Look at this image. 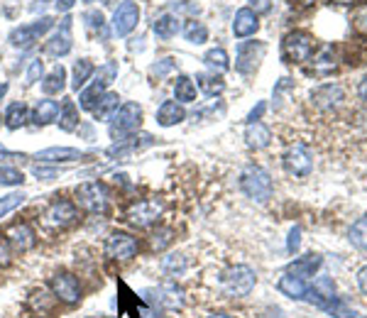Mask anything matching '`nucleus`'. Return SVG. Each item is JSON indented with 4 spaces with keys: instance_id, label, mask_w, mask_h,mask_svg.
Returning a JSON list of instances; mask_svg holds the SVG:
<instances>
[{
    "instance_id": "nucleus-8",
    "label": "nucleus",
    "mask_w": 367,
    "mask_h": 318,
    "mask_svg": "<svg viewBox=\"0 0 367 318\" xmlns=\"http://www.w3.org/2000/svg\"><path fill=\"white\" fill-rule=\"evenodd\" d=\"M142 296L147 301H152L154 306H162V309L169 311H179L184 306V289L174 282H164L159 286H152V289H145Z\"/></svg>"
},
{
    "instance_id": "nucleus-38",
    "label": "nucleus",
    "mask_w": 367,
    "mask_h": 318,
    "mask_svg": "<svg viewBox=\"0 0 367 318\" xmlns=\"http://www.w3.org/2000/svg\"><path fill=\"white\" fill-rule=\"evenodd\" d=\"M350 242L367 252V216H363L358 223H353V228H350Z\"/></svg>"
},
{
    "instance_id": "nucleus-53",
    "label": "nucleus",
    "mask_w": 367,
    "mask_h": 318,
    "mask_svg": "<svg viewBox=\"0 0 367 318\" xmlns=\"http://www.w3.org/2000/svg\"><path fill=\"white\" fill-rule=\"evenodd\" d=\"M74 3H76V0H57V8H59V10H69Z\"/></svg>"
},
{
    "instance_id": "nucleus-2",
    "label": "nucleus",
    "mask_w": 367,
    "mask_h": 318,
    "mask_svg": "<svg viewBox=\"0 0 367 318\" xmlns=\"http://www.w3.org/2000/svg\"><path fill=\"white\" fill-rule=\"evenodd\" d=\"M255 284H257V274H255V269L247 267V264H235V267L228 269L221 279L223 294L233 296V299H243V296H247L250 291L255 289Z\"/></svg>"
},
{
    "instance_id": "nucleus-22",
    "label": "nucleus",
    "mask_w": 367,
    "mask_h": 318,
    "mask_svg": "<svg viewBox=\"0 0 367 318\" xmlns=\"http://www.w3.org/2000/svg\"><path fill=\"white\" fill-rule=\"evenodd\" d=\"M83 152L74 150V147H47V150L37 152V159L40 162H76L81 159Z\"/></svg>"
},
{
    "instance_id": "nucleus-42",
    "label": "nucleus",
    "mask_w": 367,
    "mask_h": 318,
    "mask_svg": "<svg viewBox=\"0 0 367 318\" xmlns=\"http://www.w3.org/2000/svg\"><path fill=\"white\" fill-rule=\"evenodd\" d=\"M353 25L358 32H365L367 35V5H358L353 13Z\"/></svg>"
},
{
    "instance_id": "nucleus-26",
    "label": "nucleus",
    "mask_w": 367,
    "mask_h": 318,
    "mask_svg": "<svg viewBox=\"0 0 367 318\" xmlns=\"http://www.w3.org/2000/svg\"><path fill=\"white\" fill-rule=\"evenodd\" d=\"M28 120H30V110L23 100L8 105V110H5V125H8L10 130H20V127L28 125Z\"/></svg>"
},
{
    "instance_id": "nucleus-32",
    "label": "nucleus",
    "mask_w": 367,
    "mask_h": 318,
    "mask_svg": "<svg viewBox=\"0 0 367 318\" xmlns=\"http://www.w3.org/2000/svg\"><path fill=\"white\" fill-rule=\"evenodd\" d=\"M336 69V49L333 47H323L316 57H313V71L316 73H331Z\"/></svg>"
},
{
    "instance_id": "nucleus-11",
    "label": "nucleus",
    "mask_w": 367,
    "mask_h": 318,
    "mask_svg": "<svg viewBox=\"0 0 367 318\" xmlns=\"http://www.w3.org/2000/svg\"><path fill=\"white\" fill-rule=\"evenodd\" d=\"M137 237L127 235V232H110L108 240H105V254L110 259H118V262H127L137 254Z\"/></svg>"
},
{
    "instance_id": "nucleus-16",
    "label": "nucleus",
    "mask_w": 367,
    "mask_h": 318,
    "mask_svg": "<svg viewBox=\"0 0 367 318\" xmlns=\"http://www.w3.org/2000/svg\"><path fill=\"white\" fill-rule=\"evenodd\" d=\"M5 240H8V245L13 247V250L28 252L35 247L37 237L28 223H15V225H10L8 230H5Z\"/></svg>"
},
{
    "instance_id": "nucleus-34",
    "label": "nucleus",
    "mask_w": 367,
    "mask_h": 318,
    "mask_svg": "<svg viewBox=\"0 0 367 318\" xmlns=\"http://www.w3.org/2000/svg\"><path fill=\"white\" fill-rule=\"evenodd\" d=\"M174 98L179 103H194L196 100V83L189 76H179L174 81Z\"/></svg>"
},
{
    "instance_id": "nucleus-20",
    "label": "nucleus",
    "mask_w": 367,
    "mask_h": 318,
    "mask_svg": "<svg viewBox=\"0 0 367 318\" xmlns=\"http://www.w3.org/2000/svg\"><path fill=\"white\" fill-rule=\"evenodd\" d=\"M276 289H279L284 296H289V299H306L308 282H304V279H299V277H294V274H289V272H284L279 282H276Z\"/></svg>"
},
{
    "instance_id": "nucleus-57",
    "label": "nucleus",
    "mask_w": 367,
    "mask_h": 318,
    "mask_svg": "<svg viewBox=\"0 0 367 318\" xmlns=\"http://www.w3.org/2000/svg\"><path fill=\"white\" fill-rule=\"evenodd\" d=\"M83 3H93V0H83Z\"/></svg>"
},
{
    "instance_id": "nucleus-37",
    "label": "nucleus",
    "mask_w": 367,
    "mask_h": 318,
    "mask_svg": "<svg viewBox=\"0 0 367 318\" xmlns=\"http://www.w3.org/2000/svg\"><path fill=\"white\" fill-rule=\"evenodd\" d=\"M184 37L189 42H194V45H204L206 40H209V30H206L204 23H196V20H189V23L184 25Z\"/></svg>"
},
{
    "instance_id": "nucleus-28",
    "label": "nucleus",
    "mask_w": 367,
    "mask_h": 318,
    "mask_svg": "<svg viewBox=\"0 0 367 318\" xmlns=\"http://www.w3.org/2000/svg\"><path fill=\"white\" fill-rule=\"evenodd\" d=\"M57 123H59L62 130H66V132H74L78 127V108L71 98H64V103L59 108V120H57Z\"/></svg>"
},
{
    "instance_id": "nucleus-47",
    "label": "nucleus",
    "mask_w": 367,
    "mask_h": 318,
    "mask_svg": "<svg viewBox=\"0 0 367 318\" xmlns=\"http://www.w3.org/2000/svg\"><path fill=\"white\" fill-rule=\"evenodd\" d=\"M358 286H360V291H363V294L367 296V267H363L358 272Z\"/></svg>"
},
{
    "instance_id": "nucleus-54",
    "label": "nucleus",
    "mask_w": 367,
    "mask_h": 318,
    "mask_svg": "<svg viewBox=\"0 0 367 318\" xmlns=\"http://www.w3.org/2000/svg\"><path fill=\"white\" fill-rule=\"evenodd\" d=\"M5 93H8V83H5V81H0V100L5 98Z\"/></svg>"
},
{
    "instance_id": "nucleus-52",
    "label": "nucleus",
    "mask_w": 367,
    "mask_h": 318,
    "mask_svg": "<svg viewBox=\"0 0 367 318\" xmlns=\"http://www.w3.org/2000/svg\"><path fill=\"white\" fill-rule=\"evenodd\" d=\"M358 93H360V98H363L365 103H367V73H365V76H363V81H360V88H358Z\"/></svg>"
},
{
    "instance_id": "nucleus-59",
    "label": "nucleus",
    "mask_w": 367,
    "mask_h": 318,
    "mask_svg": "<svg viewBox=\"0 0 367 318\" xmlns=\"http://www.w3.org/2000/svg\"><path fill=\"white\" fill-rule=\"evenodd\" d=\"M108 318H118V316H108Z\"/></svg>"
},
{
    "instance_id": "nucleus-31",
    "label": "nucleus",
    "mask_w": 367,
    "mask_h": 318,
    "mask_svg": "<svg viewBox=\"0 0 367 318\" xmlns=\"http://www.w3.org/2000/svg\"><path fill=\"white\" fill-rule=\"evenodd\" d=\"M196 81H199V88L206 95H221L223 91H226V81H223V76H218L216 71L214 73H199Z\"/></svg>"
},
{
    "instance_id": "nucleus-35",
    "label": "nucleus",
    "mask_w": 367,
    "mask_h": 318,
    "mask_svg": "<svg viewBox=\"0 0 367 318\" xmlns=\"http://www.w3.org/2000/svg\"><path fill=\"white\" fill-rule=\"evenodd\" d=\"M204 61L209 69H214V71H228V66H231V57H228L226 49H221V47H216V49H209L204 54Z\"/></svg>"
},
{
    "instance_id": "nucleus-49",
    "label": "nucleus",
    "mask_w": 367,
    "mask_h": 318,
    "mask_svg": "<svg viewBox=\"0 0 367 318\" xmlns=\"http://www.w3.org/2000/svg\"><path fill=\"white\" fill-rule=\"evenodd\" d=\"M169 69H172V61L164 59V64H159V66H152V73H157V76H162V73H167Z\"/></svg>"
},
{
    "instance_id": "nucleus-36",
    "label": "nucleus",
    "mask_w": 367,
    "mask_h": 318,
    "mask_svg": "<svg viewBox=\"0 0 367 318\" xmlns=\"http://www.w3.org/2000/svg\"><path fill=\"white\" fill-rule=\"evenodd\" d=\"M186 267H189V264H186L184 254H167V257L162 259V269L167 277H182Z\"/></svg>"
},
{
    "instance_id": "nucleus-55",
    "label": "nucleus",
    "mask_w": 367,
    "mask_h": 318,
    "mask_svg": "<svg viewBox=\"0 0 367 318\" xmlns=\"http://www.w3.org/2000/svg\"><path fill=\"white\" fill-rule=\"evenodd\" d=\"M333 3H338V5H353V3H358V0H333Z\"/></svg>"
},
{
    "instance_id": "nucleus-29",
    "label": "nucleus",
    "mask_w": 367,
    "mask_h": 318,
    "mask_svg": "<svg viewBox=\"0 0 367 318\" xmlns=\"http://www.w3.org/2000/svg\"><path fill=\"white\" fill-rule=\"evenodd\" d=\"M64 86H66V69H64L62 64H57L49 76L45 78V83H42V91L47 95H57L64 91Z\"/></svg>"
},
{
    "instance_id": "nucleus-12",
    "label": "nucleus",
    "mask_w": 367,
    "mask_h": 318,
    "mask_svg": "<svg viewBox=\"0 0 367 318\" xmlns=\"http://www.w3.org/2000/svg\"><path fill=\"white\" fill-rule=\"evenodd\" d=\"M49 28H52V18H40V20H35L32 25H23V28L13 30V35H10V42H13V47L28 49V47L35 45V42L40 40V37L45 35V32Z\"/></svg>"
},
{
    "instance_id": "nucleus-58",
    "label": "nucleus",
    "mask_w": 367,
    "mask_h": 318,
    "mask_svg": "<svg viewBox=\"0 0 367 318\" xmlns=\"http://www.w3.org/2000/svg\"><path fill=\"white\" fill-rule=\"evenodd\" d=\"M32 318H45V316H32Z\"/></svg>"
},
{
    "instance_id": "nucleus-30",
    "label": "nucleus",
    "mask_w": 367,
    "mask_h": 318,
    "mask_svg": "<svg viewBox=\"0 0 367 318\" xmlns=\"http://www.w3.org/2000/svg\"><path fill=\"white\" fill-rule=\"evenodd\" d=\"M152 30L159 40H172V37H177V32H179V18H174V15H162V18L154 20Z\"/></svg>"
},
{
    "instance_id": "nucleus-39",
    "label": "nucleus",
    "mask_w": 367,
    "mask_h": 318,
    "mask_svg": "<svg viewBox=\"0 0 367 318\" xmlns=\"http://www.w3.org/2000/svg\"><path fill=\"white\" fill-rule=\"evenodd\" d=\"M25 199L28 196L23 194V191H15V194H8L0 199V218H5L8 213H13L15 208H20V206L25 204Z\"/></svg>"
},
{
    "instance_id": "nucleus-50",
    "label": "nucleus",
    "mask_w": 367,
    "mask_h": 318,
    "mask_svg": "<svg viewBox=\"0 0 367 318\" xmlns=\"http://www.w3.org/2000/svg\"><path fill=\"white\" fill-rule=\"evenodd\" d=\"M264 108H267V105H264V103H260V105H257V108H255V110H252V113H250V115H247V120H250V123H255V120H260V115H262V113H264Z\"/></svg>"
},
{
    "instance_id": "nucleus-4",
    "label": "nucleus",
    "mask_w": 367,
    "mask_h": 318,
    "mask_svg": "<svg viewBox=\"0 0 367 318\" xmlns=\"http://www.w3.org/2000/svg\"><path fill=\"white\" fill-rule=\"evenodd\" d=\"M76 201L86 213L103 216L105 211H108V204H110V191L105 184H100V182H88V184H81V187H78Z\"/></svg>"
},
{
    "instance_id": "nucleus-25",
    "label": "nucleus",
    "mask_w": 367,
    "mask_h": 318,
    "mask_svg": "<svg viewBox=\"0 0 367 318\" xmlns=\"http://www.w3.org/2000/svg\"><path fill=\"white\" fill-rule=\"evenodd\" d=\"M105 88H108V83L100 81V78L95 76V81L91 83V86H86L81 93H78V105H81L83 110H93L95 103L100 100V95L105 93Z\"/></svg>"
},
{
    "instance_id": "nucleus-61",
    "label": "nucleus",
    "mask_w": 367,
    "mask_h": 318,
    "mask_svg": "<svg viewBox=\"0 0 367 318\" xmlns=\"http://www.w3.org/2000/svg\"><path fill=\"white\" fill-rule=\"evenodd\" d=\"M0 150H3V147H0Z\"/></svg>"
},
{
    "instance_id": "nucleus-43",
    "label": "nucleus",
    "mask_w": 367,
    "mask_h": 318,
    "mask_svg": "<svg viewBox=\"0 0 367 318\" xmlns=\"http://www.w3.org/2000/svg\"><path fill=\"white\" fill-rule=\"evenodd\" d=\"M83 20H86L88 28H91V30H98L100 35H103V32H105V20H103V15L95 13V10H91V13L83 15Z\"/></svg>"
},
{
    "instance_id": "nucleus-24",
    "label": "nucleus",
    "mask_w": 367,
    "mask_h": 318,
    "mask_svg": "<svg viewBox=\"0 0 367 318\" xmlns=\"http://www.w3.org/2000/svg\"><path fill=\"white\" fill-rule=\"evenodd\" d=\"M57 118H59V103H57V100H49V98L40 100V103H37V108H35V115H32L35 125H40V127L54 123Z\"/></svg>"
},
{
    "instance_id": "nucleus-10",
    "label": "nucleus",
    "mask_w": 367,
    "mask_h": 318,
    "mask_svg": "<svg viewBox=\"0 0 367 318\" xmlns=\"http://www.w3.org/2000/svg\"><path fill=\"white\" fill-rule=\"evenodd\" d=\"M49 289L54 294V299L64 301V304H78L81 301V284L74 274L59 272L49 279Z\"/></svg>"
},
{
    "instance_id": "nucleus-14",
    "label": "nucleus",
    "mask_w": 367,
    "mask_h": 318,
    "mask_svg": "<svg viewBox=\"0 0 367 318\" xmlns=\"http://www.w3.org/2000/svg\"><path fill=\"white\" fill-rule=\"evenodd\" d=\"M137 23H140V8H137V3H132V0L120 3L118 10H115V15H113V32L115 35L118 37L130 35V32L137 28Z\"/></svg>"
},
{
    "instance_id": "nucleus-56",
    "label": "nucleus",
    "mask_w": 367,
    "mask_h": 318,
    "mask_svg": "<svg viewBox=\"0 0 367 318\" xmlns=\"http://www.w3.org/2000/svg\"><path fill=\"white\" fill-rule=\"evenodd\" d=\"M209 318H235V316H231V314H214V316H209Z\"/></svg>"
},
{
    "instance_id": "nucleus-9",
    "label": "nucleus",
    "mask_w": 367,
    "mask_h": 318,
    "mask_svg": "<svg viewBox=\"0 0 367 318\" xmlns=\"http://www.w3.org/2000/svg\"><path fill=\"white\" fill-rule=\"evenodd\" d=\"M281 162H284V169L291 174V177L304 179L313 172V155L306 145L289 147V150L284 152V159H281Z\"/></svg>"
},
{
    "instance_id": "nucleus-46",
    "label": "nucleus",
    "mask_w": 367,
    "mask_h": 318,
    "mask_svg": "<svg viewBox=\"0 0 367 318\" xmlns=\"http://www.w3.org/2000/svg\"><path fill=\"white\" fill-rule=\"evenodd\" d=\"M299 237H301V230H299V228H294V230L289 232V242H286V250H289V252L299 250Z\"/></svg>"
},
{
    "instance_id": "nucleus-45",
    "label": "nucleus",
    "mask_w": 367,
    "mask_h": 318,
    "mask_svg": "<svg viewBox=\"0 0 367 318\" xmlns=\"http://www.w3.org/2000/svg\"><path fill=\"white\" fill-rule=\"evenodd\" d=\"M42 73H45V64H42L40 59H35L28 69V83H37L42 78Z\"/></svg>"
},
{
    "instance_id": "nucleus-51",
    "label": "nucleus",
    "mask_w": 367,
    "mask_h": 318,
    "mask_svg": "<svg viewBox=\"0 0 367 318\" xmlns=\"http://www.w3.org/2000/svg\"><path fill=\"white\" fill-rule=\"evenodd\" d=\"M10 262V252L8 247H5V242L0 240V264H8Z\"/></svg>"
},
{
    "instance_id": "nucleus-7",
    "label": "nucleus",
    "mask_w": 367,
    "mask_h": 318,
    "mask_svg": "<svg viewBox=\"0 0 367 318\" xmlns=\"http://www.w3.org/2000/svg\"><path fill=\"white\" fill-rule=\"evenodd\" d=\"M78 218V208L71 201H52L42 213V225L49 230H64V228L74 225Z\"/></svg>"
},
{
    "instance_id": "nucleus-33",
    "label": "nucleus",
    "mask_w": 367,
    "mask_h": 318,
    "mask_svg": "<svg viewBox=\"0 0 367 318\" xmlns=\"http://www.w3.org/2000/svg\"><path fill=\"white\" fill-rule=\"evenodd\" d=\"M95 66L88 59H78L76 64H74V78H71V86L74 91H78V88H83L88 83V78L93 76Z\"/></svg>"
},
{
    "instance_id": "nucleus-48",
    "label": "nucleus",
    "mask_w": 367,
    "mask_h": 318,
    "mask_svg": "<svg viewBox=\"0 0 367 318\" xmlns=\"http://www.w3.org/2000/svg\"><path fill=\"white\" fill-rule=\"evenodd\" d=\"M0 159H3V162H15V159H25V155H18V152H5V150H0Z\"/></svg>"
},
{
    "instance_id": "nucleus-23",
    "label": "nucleus",
    "mask_w": 367,
    "mask_h": 318,
    "mask_svg": "<svg viewBox=\"0 0 367 318\" xmlns=\"http://www.w3.org/2000/svg\"><path fill=\"white\" fill-rule=\"evenodd\" d=\"M69 23L71 20H64V25H62V32H57L54 37H52L49 42H47V52H49L52 57H64V54H69L71 52V37H69Z\"/></svg>"
},
{
    "instance_id": "nucleus-1",
    "label": "nucleus",
    "mask_w": 367,
    "mask_h": 318,
    "mask_svg": "<svg viewBox=\"0 0 367 318\" xmlns=\"http://www.w3.org/2000/svg\"><path fill=\"white\" fill-rule=\"evenodd\" d=\"M240 187H243L245 194L250 196V199L260 201V204H264V201L272 199V191H274L272 177H269L267 169L260 167V164H250V167L243 169Z\"/></svg>"
},
{
    "instance_id": "nucleus-5",
    "label": "nucleus",
    "mask_w": 367,
    "mask_h": 318,
    "mask_svg": "<svg viewBox=\"0 0 367 318\" xmlns=\"http://www.w3.org/2000/svg\"><path fill=\"white\" fill-rule=\"evenodd\" d=\"M140 120H142V108L137 103H122L118 110L113 113L110 118V137L115 142L118 140H125L130 137L132 132L140 127Z\"/></svg>"
},
{
    "instance_id": "nucleus-60",
    "label": "nucleus",
    "mask_w": 367,
    "mask_h": 318,
    "mask_svg": "<svg viewBox=\"0 0 367 318\" xmlns=\"http://www.w3.org/2000/svg\"><path fill=\"white\" fill-rule=\"evenodd\" d=\"M0 125H3V120H0Z\"/></svg>"
},
{
    "instance_id": "nucleus-44",
    "label": "nucleus",
    "mask_w": 367,
    "mask_h": 318,
    "mask_svg": "<svg viewBox=\"0 0 367 318\" xmlns=\"http://www.w3.org/2000/svg\"><path fill=\"white\" fill-rule=\"evenodd\" d=\"M32 174H35L37 179H42V182H49V179L59 177V172H57L54 167H45V164H37V167L32 169Z\"/></svg>"
},
{
    "instance_id": "nucleus-13",
    "label": "nucleus",
    "mask_w": 367,
    "mask_h": 318,
    "mask_svg": "<svg viewBox=\"0 0 367 318\" xmlns=\"http://www.w3.org/2000/svg\"><path fill=\"white\" fill-rule=\"evenodd\" d=\"M264 42H243L240 47H238V57H235V69L245 76H250V73L257 69L260 59H262L264 54Z\"/></svg>"
},
{
    "instance_id": "nucleus-18",
    "label": "nucleus",
    "mask_w": 367,
    "mask_h": 318,
    "mask_svg": "<svg viewBox=\"0 0 367 318\" xmlns=\"http://www.w3.org/2000/svg\"><path fill=\"white\" fill-rule=\"evenodd\" d=\"M321 262H323V259L318 257V254H304V257L294 259V262L286 267V272L294 274V277H299V279H304V282H308V279H311L313 274L318 272Z\"/></svg>"
},
{
    "instance_id": "nucleus-21",
    "label": "nucleus",
    "mask_w": 367,
    "mask_h": 318,
    "mask_svg": "<svg viewBox=\"0 0 367 318\" xmlns=\"http://www.w3.org/2000/svg\"><path fill=\"white\" fill-rule=\"evenodd\" d=\"M260 30V23H257V15L252 13L250 8H243L235 13V20H233V32L235 37H250Z\"/></svg>"
},
{
    "instance_id": "nucleus-15",
    "label": "nucleus",
    "mask_w": 367,
    "mask_h": 318,
    "mask_svg": "<svg viewBox=\"0 0 367 318\" xmlns=\"http://www.w3.org/2000/svg\"><path fill=\"white\" fill-rule=\"evenodd\" d=\"M345 100V93L338 83H326V86H318L316 91L311 93V103L316 105L318 110L328 113V110H336L340 103Z\"/></svg>"
},
{
    "instance_id": "nucleus-27",
    "label": "nucleus",
    "mask_w": 367,
    "mask_h": 318,
    "mask_svg": "<svg viewBox=\"0 0 367 318\" xmlns=\"http://www.w3.org/2000/svg\"><path fill=\"white\" fill-rule=\"evenodd\" d=\"M118 108H120L118 93H108V91H105L103 95H100V100L95 103V108L91 110V113H93L95 120H110Z\"/></svg>"
},
{
    "instance_id": "nucleus-6",
    "label": "nucleus",
    "mask_w": 367,
    "mask_h": 318,
    "mask_svg": "<svg viewBox=\"0 0 367 318\" xmlns=\"http://www.w3.org/2000/svg\"><path fill=\"white\" fill-rule=\"evenodd\" d=\"M313 54V37L308 32H289L281 42V57L289 64H304Z\"/></svg>"
},
{
    "instance_id": "nucleus-3",
    "label": "nucleus",
    "mask_w": 367,
    "mask_h": 318,
    "mask_svg": "<svg viewBox=\"0 0 367 318\" xmlns=\"http://www.w3.org/2000/svg\"><path fill=\"white\" fill-rule=\"evenodd\" d=\"M164 213V201L162 199H140L132 201L125 211V218L135 228H150L154 225Z\"/></svg>"
},
{
    "instance_id": "nucleus-40",
    "label": "nucleus",
    "mask_w": 367,
    "mask_h": 318,
    "mask_svg": "<svg viewBox=\"0 0 367 318\" xmlns=\"http://www.w3.org/2000/svg\"><path fill=\"white\" fill-rule=\"evenodd\" d=\"M25 182L23 172L15 167H0V187H20Z\"/></svg>"
},
{
    "instance_id": "nucleus-19",
    "label": "nucleus",
    "mask_w": 367,
    "mask_h": 318,
    "mask_svg": "<svg viewBox=\"0 0 367 318\" xmlns=\"http://www.w3.org/2000/svg\"><path fill=\"white\" fill-rule=\"evenodd\" d=\"M186 118L184 113V105L179 100H164L157 110V123L162 127H172V125H179L182 120Z\"/></svg>"
},
{
    "instance_id": "nucleus-41",
    "label": "nucleus",
    "mask_w": 367,
    "mask_h": 318,
    "mask_svg": "<svg viewBox=\"0 0 367 318\" xmlns=\"http://www.w3.org/2000/svg\"><path fill=\"white\" fill-rule=\"evenodd\" d=\"M172 240H174V230H169V228H162V230H157L150 237V245H152V250L159 252V250H164V247L172 245Z\"/></svg>"
},
{
    "instance_id": "nucleus-17",
    "label": "nucleus",
    "mask_w": 367,
    "mask_h": 318,
    "mask_svg": "<svg viewBox=\"0 0 367 318\" xmlns=\"http://www.w3.org/2000/svg\"><path fill=\"white\" fill-rule=\"evenodd\" d=\"M245 142H247L250 150H264L272 142V132L264 123L255 120V123H247V127H245Z\"/></svg>"
}]
</instances>
